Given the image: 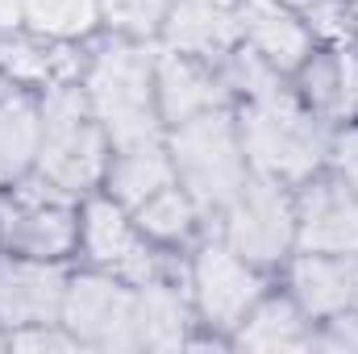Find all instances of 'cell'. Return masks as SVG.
<instances>
[{"instance_id":"1","label":"cell","mask_w":358,"mask_h":354,"mask_svg":"<svg viewBox=\"0 0 358 354\" xmlns=\"http://www.w3.org/2000/svg\"><path fill=\"white\" fill-rule=\"evenodd\" d=\"M221 67L234 88V117L242 129L250 171L283 179L292 187L325 171L334 125L304 104L292 76H279L246 46H238Z\"/></svg>"},{"instance_id":"2","label":"cell","mask_w":358,"mask_h":354,"mask_svg":"<svg viewBox=\"0 0 358 354\" xmlns=\"http://www.w3.org/2000/svg\"><path fill=\"white\" fill-rule=\"evenodd\" d=\"M80 88L113 146L163 138V113L155 88V42L104 38L80 67Z\"/></svg>"},{"instance_id":"3","label":"cell","mask_w":358,"mask_h":354,"mask_svg":"<svg viewBox=\"0 0 358 354\" xmlns=\"http://www.w3.org/2000/svg\"><path fill=\"white\" fill-rule=\"evenodd\" d=\"M38 108H42V134H38L34 176L59 192L80 196V200L100 192L113 142H108L104 125L96 121L80 80L46 88L38 96Z\"/></svg>"},{"instance_id":"4","label":"cell","mask_w":358,"mask_h":354,"mask_svg":"<svg viewBox=\"0 0 358 354\" xmlns=\"http://www.w3.org/2000/svg\"><path fill=\"white\" fill-rule=\"evenodd\" d=\"M167 150L176 163L179 187L196 200V208L208 221L225 213V204L238 196V187L250 176V159H246L234 108H213V113L171 125Z\"/></svg>"},{"instance_id":"5","label":"cell","mask_w":358,"mask_h":354,"mask_svg":"<svg viewBox=\"0 0 358 354\" xmlns=\"http://www.w3.org/2000/svg\"><path fill=\"white\" fill-rule=\"evenodd\" d=\"M196 317L208 334H217L229 346V334L238 330V321L259 304V296L271 288V271L255 267L242 259L221 234H204L183 267Z\"/></svg>"},{"instance_id":"6","label":"cell","mask_w":358,"mask_h":354,"mask_svg":"<svg viewBox=\"0 0 358 354\" xmlns=\"http://www.w3.org/2000/svg\"><path fill=\"white\" fill-rule=\"evenodd\" d=\"M80 196L59 192L38 176L0 192V246L4 255L67 263L80 255Z\"/></svg>"},{"instance_id":"7","label":"cell","mask_w":358,"mask_h":354,"mask_svg":"<svg viewBox=\"0 0 358 354\" xmlns=\"http://www.w3.org/2000/svg\"><path fill=\"white\" fill-rule=\"evenodd\" d=\"M217 234L255 267L283 271V263L296 255V187L250 171L217 217Z\"/></svg>"},{"instance_id":"8","label":"cell","mask_w":358,"mask_h":354,"mask_svg":"<svg viewBox=\"0 0 358 354\" xmlns=\"http://www.w3.org/2000/svg\"><path fill=\"white\" fill-rule=\"evenodd\" d=\"M80 255L92 271H104L134 288L176 275L171 250L155 246L142 234V225L134 221V213L104 192H92L80 204Z\"/></svg>"},{"instance_id":"9","label":"cell","mask_w":358,"mask_h":354,"mask_svg":"<svg viewBox=\"0 0 358 354\" xmlns=\"http://www.w3.org/2000/svg\"><path fill=\"white\" fill-rule=\"evenodd\" d=\"M63 325L76 334L84 351H142L138 346V288L104 271H92V267L71 271L67 300H63Z\"/></svg>"},{"instance_id":"10","label":"cell","mask_w":358,"mask_h":354,"mask_svg":"<svg viewBox=\"0 0 358 354\" xmlns=\"http://www.w3.org/2000/svg\"><path fill=\"white\" fill-rule=\"evenodd\" d=\"M296 250L358 255V192L329 167L296 183Z\"/></svg>"},{"instance_id":"11","label":"cell","mask_w":358,"mask_h":354,"mask_svg":"<svg viewBox=\"0 0 358 354\" xmlns=\"http://www.w3.org/2000/svg\"><path fill=\"white\" fill-rule=\"evenodd\" d=\"M155 88H159V113L167 129L213 108H234V88L221 63L179 55L159 42H155Z\"/></svg>"},{"instance_id":"12","label":"cell","mask_w":358,"mask_h":354,"mask_svg":"<svg viewBox=\"0 0 358 354\" xmlns=\"http://www.w3.org/2000/svg\"><path fill=\"white\" fill-rule=\"evenodd\" d=\"M71 271L67 263L0 255V325L13 334L38 321H63Z\"/></svg>"},{"instance_id":"13","label":"cell","mask_w":358,"mask_h":354,"mask_svg":"<svg viewBox=\"0 0 358 354\" xmlns=\"http://www.w3.org/2000/svg\"><path fill=\"white\" fill-rule=\"evenodd\" d=\"M238 29H242V46L255 50L279 76H296L308 63V55L321 46L313 21L287 8L283 0H238Z\"/></svg>"},{"instance_id":"14","label":"cell","mask_w":358,"mask_h":354,"mask_svg":"<svg viewBox=\"0 0 358 354\" xmlns=\"http://www.w3.org/2000/svg\"><path fill=\"white\" fill-rule=\"evenodd\" d=\"M138 346L142 351H196V346H225V342L200 325L187 279L163 275L138 288Z\"/></svg>"},{"instance_id":"15","label":"cell","mask_w":358,"mask_h":354,"mask_svg":"<svg viewBox=\"0 0 358 354\" xmlns=\"http://www.w3.org/2000/svg\"><path fill=\"white\" fill-rule=\"evenodd\" d=\"M283 288L308 313L313 325L338 313H358V255L296 250L283 263Z\"/></svg>"},{"instance_id":"16","label":"cell","mask_w":358,"mask_h":354,"mask_svg":"<svg viewBox=\"0 0 358 354\" xmlns=\"http://www.w3.org/2000/svg\"><path fill=\"white\" fill-rule=\"evenodd\" d=\"M159 46L204 63H225L242 46L238 0H171Z\"/></svg>"},{"instance_id":"17","label":"cell","mask_w":358,"mask_h":354,"mask_svg":"<svg viewBox=\"0 0 358 354\" xmlns=\"http://www.w3.org/2000/svg\"><path fill=\"white\" fill-rule=\"evenodd\" d=\"M80 67H84V59L76 55V42H55L34 29L0 34V76L13 88L42 96L46 88L80 80Z\"/></svg>"},{"instance_id":"18","label":"cell","mask_w":358,"mask_h":354,"mask_svg":"<svg viewBox=\"0 0 358 354\" xmlns=\"http://www.w3.org/2000/svg\"><path fill=\"white\" fill-rule=\"evenodd\" d=\"M229 351H313V321L287 288H267L229 334Z\"/></svg>"},{"instance_id":"19","label":"cell","mask_w":358,"mask_h":354,"mask_svg":"<svg viewBox=\"0 0 358 354\" xmlns=\"http://www.w3.org/2000/svg\"><path fill=\"white\" fill-rule=\"evenodd\" d=\"M167 183H176V163H171V150H167V134H163V138H150V142L113 146L100 192L113 196L125 208H138L146 196L163 192Z\"/></svg>"},{"instance_id":"20","label":"cell","mask_w":358,"mask_h":354,"mask_svg":"<svg viewBox=\"0 0 358 354\" xmlns=\"http://www.w3.org/2000/svg\"><path fill=\"white\" fill-rule=\"evenodd\" d=\"M38 134H42L38 92L4 84L0 88V192L34 176Z\"/></svg>"},{"instance_id":"21","label":"cell","mask_w":358,"mask_h":354,"mask_svg":"<svg viewBox=\"0 0 358 354\" xmlns=\"http://www.w3.org/2000/svg\"><path fill=\"white\" fill-rule=\"evenodd\" d=\"M134 213V221L142 225V234L155 242V246H163V250H192L204 234V213L196 208V200L179 187V179L176 183H167L163 192H155V196H146L138 208H129Z\"/></svg>"},{"instance_id":"22","label":"cell","mask_w":358,"mask_h":354,"mask_svg":"<svg viewBox=\"0 0 358 354\" xmlns=\"http://www.w3.org/2000/svg\"><path fill=\"white\" fill-rule=\"evenodd\" d=\"M25 29L80 46L100 29V0H25Z\"/></svg>"},{"instance_id":"23","label":"cell","mask_w":358,"mask_h":354,"mask_svg":"<svg viewBox=\"0 0 358 354\" xmlns=\"http://www.w3.org/2000/svg\"><path fill=\"white\" fill-rule=\"evenodd\" d=\"M171 0H100V29L129 42H159Z\"/></svg>"},{"instance_id":"24","label":"cell","mask_w":358,"mask_h":354,"mask_svg":"<svg viewBox=\"0 0 358 354\" xmlns=\"http://www.w3.org/2000/svg\"><path fill=\"white\" fill-rule=\"evenodd\" d=\"M8 351H25V354H67V351H84L76 342V334L63 321H38V325H21L8 334Z\"/></svg>"},{"instance_id":"25","label":"cell","mask_w":358,"mask_h":354,"mask_svg":"<svg viewBox=\"0 0 358 354\" xmlns=\"http://www.w3.org/2000/svg\"><path fill=\"white\" fill-rule=\"evenodd\" d=\"M283 4L296 8V13H304L313 21V29H317L321 42L350 34V17H346V4L350 0H283Z\"/></svg>"},{"instance_id":"26","label":"cell","mask_w":358,"mask_h":354,"mask_svg":"<svg viewBox=\"0 0 358 354\" xmlns=\"http://www.w3.org/2000/svg\"><path fill=\"white\" fill-rule=\"evenodd\" d=\"M342 183H350L358 192V121H342L334 125V138H329V163H325Z\"/></svg>"},{"instance_id":"27","label":"cell","mask_w":358,"mask_h":354,"mask_svg":"<svg viewBox=\"0 0 358 354\" xmlns=\"http://www.w3.org/2000/svg\"><path fill=\"white\" fill-rule=\"evenodd\" d=\"M313 351L358 354V313H338L313 325Z\"/></svg>"},{"instance_id":"28","label":"cell","mask_w":358,"mask_h":354,"mask_svg":"<svg viewBox=\"0 0 358 354\" xmlns=\"http://www.w3.org/2000/svg\"><path fill=\"white\" fill-rule=\"evenodd\" d=\"M25 29V0H0V34Z\"/></svg>"},{"instance_id":"29","label":"cell","mask_w":358,"mask_h":354,"mask_svg":"<svg viewBox=\"0 0 358 354\" xmlns=\"http://www.w3.org/2000/svg\"><path fill=\"white\" fill-rule=\"evenodd\" d=\"M346 17H350V29H355V38H358V0L346 4Z\"/></svg>"},{"instance_id":"30","label":"cell","mask_w":358,"mask_h":354,"mask_svg":"<svg viewBox=\"0 0 358 354\" xmlns=\"http://www.w3.org/2000/svg\"><path fill=\"white\" fill-rule=\"evenodd\" d=\"M0 351H8V330L0 325Z\"/></svg>"},{"instance_id":"31","label":"cell","mask_w":358,"mask_h":354,"mask_svg":"<svg viewBox=\"0 0 358 354\" xmlns=\"http://www.w3.org/2000/svg\"><path fill=\"white\" fill-rule=\"evenodd\" d=\"M0 255H4V246H0Z\"/></svg>"}]
</instances>
